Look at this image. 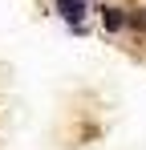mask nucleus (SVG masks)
Wrapping results in <instances>:
<instances>
[{"label": "nucleus", "instance_id": "nucleus-1", "mask_svg": "<svg viewBox=\"0 0 146 150\" xmlns=\"http://www.w3.org/2000/svg\"><path fill=\"white\" fill-rule=\"evenodd\" d=\"M94 12H97V21H101V33H106V37H118V33H126V21H130V8H126V4L101 0Z\"/></svg>", "mask_w": 146, "mask_h": 150}, {"label": "nucleus", "instance_id": "nucleus-2", "mask_svg": "<svg viewBox=\"0 0 146 150\" xmlns=\"http://www.w3.org/2000/svg\"><path fill=\"white\" fill-rule=\"evenodd\" d=\"M53 12L69 28H77V25H85V16L94 12V4H89V0H53Z\"/></svg>", "mask_w": 146, "mask_h": 150}, {"label": "nucleus", "instance_id": "nucleus-4", "mask_svg": "<svg viewBox=\"0 0 146 150\" xmlns=\"http://www.w3.org/2000/svg\"><path fill=\"white\" fill-rule=\"evenodd\" d=\"M89 4H94V0H89Z\"/></svg>", "mask_w": 146, "mask_h": 150}, {"label": "nucleus", "instance_id": "nucleus-3", "mask_svg": "<svg viewBox=\"0 0 146 150\" xmlns=\"http://www.w3.org/2000/svg\"><path fill=\"white\" fill-rule=\"evenodd\" d=\"M126 33H138V37H146V8H130V21H126Z\"/></svg>", "mask_w": 146, "mask_h": 150}]
</instances>
